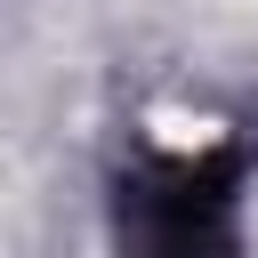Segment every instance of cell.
Here are the masks:
<instances>
[{
	"instance_id": "cell-1",
	"label": "cell",
	"mask_w": 258,
	"mask_h": 258,
	"mask_svg": "<svg viewBox=\"0 0 258 258\" xmlns=\"http://www.w3.org/2000/svg\"><path fill=\"white\" fill-rule=\"evenodd\" d=\"M129 258H218L226 250V177L210 161H161L121 202Z\"/></svg>"
}]
</instances>
